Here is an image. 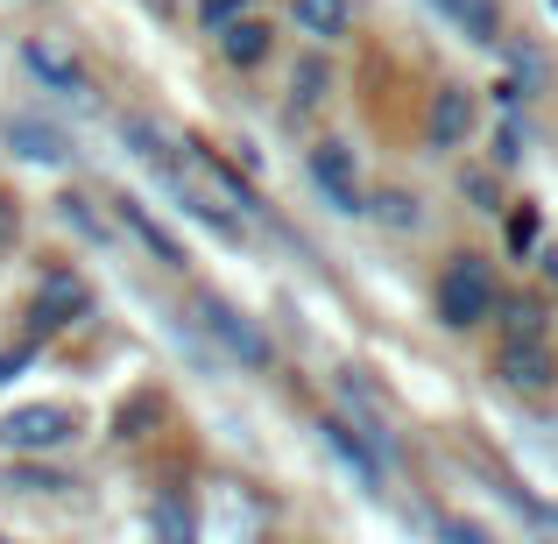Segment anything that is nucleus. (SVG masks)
Segmentation results:
<instances>
[{
  "mask_svg": "<svg viewBox=\"0 0 558 544\" xmlns=\"http://www.w3.org/2000/svg\"><path fill=\"white\" fill-rule=\"evenodd\" d=\"M495 304H502V269H495V255L460 247L432 283V318L446 333H481V326H495Z\"/></svg>",
  "mask_w": 558,
  "mask_h": 544,
  "instance_id": "f257e3e1",
  "label": "nucleus"
},
{
  "mask_svg": "<svg viewBox=\"0 0 558 544\" xmlns=\"http://www.w3.org/2000/svg\"><path fill=\"white\" fill-rule=\"evenodd\" d=\"M191 318H198V326L213 333V340L227 347V354L241 361V367H255V375H269V367H276V340L241 312V304L219 298V290H191Z\"/></svg>",
  "mask_w": 558,
  "mask_h": 544,
  "instance_id": "f03ea898",
  "label": "nucleus"
},
{
  "mask_svg": "<svg viewBox=\"0 0 558 544\" xmlns=\"http://www.w3.org/2000/svg\"><path fill=\"white\" fill-rule=\"evenodd\" d=\"M304 178H312V191L326 198V213L368 219V184H361V164H354V149H347L340 135H318L312 149H304Z\"/></svg>",
  "mask_w": 558,
  "mask_h": 544,
  "instance_id": "7ed1b4c3",
  "label": "nucleus"
},
{
  "mask_svg": "<svg viewBox=\"0 0 558 544\" xmlns=\"http://www.w3.org/2000/svg\"><path fill=\"white\" fill-rule=\"evenodd\" d=\"M78 438V410L71 403H22L0 418V452L8 460H43V452H64Z\"/></svg>",
  "mask_w": 558,
  "mask_h": 544,
  "instance_id": "20e7f679",
  "label": "nucleus"
},
{
  "mask_svg": "<svg viewBox=\"0 0 558 544\" xmlns=\"http://www.w3.org/2000/svg\"><path fill=\"white\" fill-rule=\"evenodd\" d=\"M474 135H481V93L460 78H438L432 99H424V142H432V156H460Z\"/></svg>",
  "mask_w": 558,
  "mask_h": 544,
  "instance_id": "39448f33",
  "label": "nucleus"
},
{
  "mask_svg": "<svg viewBox=\"0 0 558 544\" xmlns=\"http://www.w3.org/2000/svg\"><path fill=\"white\" fill-rule=\"evenodd\" d=\"M22 71L43 85V93L71 99V107H78V99H93V64H85L64 36H22Z\"/></svg>",
  "mask_w": 558,
  "mask_h": 544,
  "instance_id": "423d86ee",
  "label": "nucleus"
},
{
  "mask_svg": "<svg viewBox=\"0 0 558 544\" xmlns=\"http://www.w3.org/2000/svg\"><path fill=\"white\" fill-rule=\"evenodd\" d=\"M85 312H93V290H85V276H78V269H43L36 304H28V340H50V333L78 326Z\"/></svg>",
  "mask_w": 558,
  "mask_h": 544,
  "instance_id": "0eeeda50",
  "label": "nucleus"
},
{
  "mask_svg": "<svg viewBox=\"0 0 558 544\" xmlns=\"http://www.w3.org/2000/svg\"><path fill=\"white\" fill-rule=\"evenodd\" d=\"M213 50H219V64L227 71H241V78H255V71H269L276 64V50H283V36H276V22L262 8H247L241 22H227L213 36Z\"/></svg>",
  "mask_w": 558,
  "mask_h": 544,
  "instance_id": "6e6552de",
  "label": "nucleus"
},
{
  "mask_svg": "<svg viewBox=\"0 0 558 544\" xmlns=\"http://www.w3.org/2000/svg\"><path fill=\"white\" fill-rule=\"evenodd\" d=\"M495 382L517 396H551L558 389V347L551 340H495Z\"/></svg>",
  "mask_w": 558,
  "mask_h": 544,
  "instance_id": "1a4fd4ad",
  "label": "nucleus"
},
{
  "mask_svg": "<svg viewBox=\"0 0 558 544\" xmlns=\"http://www.w3.org/2000/svg\"><path fill=\"white\" fill-rule=\"evenodd\" d=\"M283 14L312 50H340V43H354V28H361V0H290Z\"/></svg>",
  "mask_w": 558,
  "mask_h": 544,
  "instance_id": "9d476101",
  "label": "nucleus"
},
{
  "mask_svg": "<svg viewBox=\"0 0 558 544\" xmlns=\"http://www.w3.org/2000/svg\"><path fill=\"white\" fill-rule=\"evenodd\" d=\"M0 142H8V156H22V164H43V170H57V164H71V135L57 121H43V113H8L0 121Z\"/></svg>",
  "mask_w": 558,
  "mask_h": 544,
  "instance_id": "9b49d317",
  "label": "nucleus"
},
{
  "mask_svg": "<svg viewBox=\"0 0 558 544\" xmlns=\"http://www.w3.org/2000/svg\"><path fill=\"white\" fill-rule=\"evenodd\" d=\"M113 213H121V227H128V233H135V241H142V247L156 255V269H170V276H184V269H191L184 241H178V233H170V227H163V219H156V213H149L142 198H128V191H113Z\"/></svg>",
  "mask_w": 558,
  "mask_h": 544,
  "instance_id": "f8f14e48",
  "label": "nucleus"
},
{
  "mask_svg": "<svg viewBox=\"0 0 558 544\" xmlns=\"http://www.w3.org/2000/svg\"><path fill=\"white\" fill-rule=\"evenodd\" d=\"M332 85H340V78H332V50H312V43H304V50L290 57V99H283L290 121L318 113V107L332 99Z\"/></svg>",
  "mask_w": 558,
  "mask_h": 544,
  "instance_id": "ddd939ff",
  "label": "nucleus"
},
{
  "mask_svg": "<svg viewBox=\"0 0 558 544\" xmlns=\"http://www.w3.org/2000/svg\"><path fill=\"white\" fill-rule=\"evenodd\" d=\"M163 191H170V198H178V205H184V213H191V219H198V227H213V233H219V241H247V219H241V213H233V205H227V198H219V191H213V184H198V178H191V170H184V178H178V184H163Z\"/></svg>",
  "mask_w": 558,
  "mask_h": 544,
  "instance_id": "4468645a",
  "label": "nucleus"
},
{
  "mask_svg": "<svg viewBox=\"0 0 558 544\" xmlns=\"http://www.w3.org/2000/svg\"><path fill=\"white\" fill-rule=\"evenodd\" d=\"M121 142H128V156H135L142 170H156L163 184H178V178H184V156L170 149V135L149 121V113H121Z\"/></svg>",
  "mask_w": 558,
  "mask_h": 544,
  "instance_id": "2eb2a0df",
  "label": "nucleus"
},
{
  "mask_svg": "<svg viewBox=\"0 0 558 544\" xmlns=\"http://www.w3.org/2000/svg\"><path fill=\"white\" fill-rule=\"evenodd\" d=\"M495 333H502V340H551V298L545 290H502Z\"/></svg>",
  "mask_w": 558,
  "mask_h": 544,
  "instance_id": "dca6fc26",
  "label": "nucleus"
},
{
  "mask_svg": "<svg viewBox=\"0 0 558 544\" xmlns=\"http://www.w3.org/2000/svg\"><path fill=\"white\" fill-rule=\"evenodd\" d=\"M191 149H198V184H213V191H219V198H227L241 219H247V213H262V191H255V178H247V170H233L227 156L205 149V142H191Z\"/></svg>",
  "mask_w": 558,
  "mask_h": 544,
  "instance_id": "f3484780",
  "label": "nucleus"
},
{
  "mask_svg": "<svg viewBox=\"0 0 558 544\" xmlns=\"http://www.w3.org/2000/svg\"><path fill=\"white\" fill-rule=\"evenodd\" d=\"M318 438H326V446H332V452H340V460H347V467H354V474H361V481H368V488H381V474H389V467H381V460H375V446H368V438H361V432H354V424H347V418H340V410H326V418H318Z\"/></svg>",
  "mask_w": 558,
  "mask_h": 544,
  "instance_id": "a211bd4d",
  "label": "nucleus"
},
{
  "mask_svg": "<svg viewBox=\"0 0 558 544\" xmlns=\"http://www.w3.org/2000/svg\"><path fill=\"white\" fill-rule=\"evenodd\" d=\"M460 198H466V213H481V219H502L509 213V191H502V170L495 164H460Z\"/></svg>",
  "mask_w": 558,
  "mask_h": 544,
  "instance_id": "6ab92c4d",
  "label": "nucleus"
},
{
  "mask_svg": "<svg viewBox=\"0 0 558 544\" xmlns=\"http://www.w3.org/2000/svg\"><path fill=\"white\" fill-rule=\"evenodd\" d=\"M368 219L389 227V233H417L424 227V198L410 184H381V191H368Z\"/></svg>",
  "mask_w": 558,
  "mask_h": 544,
  "instance_id": "aec40b11",
  "label": "nucleus"
},
{
  "mask_svg": "<svg viewBox=\"0 0 558 544\" xmlns=\"http://www.w3.org/2000/svg\"><path fill=\"white\" fill-rule=\"evenodd\" d=\"M149 537L156 544H198V517H191L184 495H156L149 503Z\"/></svg>",
  "mask_w": 558,
  "mask_h": 544,
  "instance_id": "412c9836",
  "label": "nucleus"
},
{
  "mask_svg": "<svg viewBox=\"0 0 558 544\" xmlns=\"http://www.w3.org/2000/svg\"><path fill=\"white\" fill-rule=\"evenodd\" d=\"M0 481H8L14 495H64L71 488V474H64V467H50V460H8V474H0Z\"/></svg>",
  "mask_w": 558,
  "mask_h": 544,
  "instance_id": "4be33fe9",
  "label": "nucleus"
},
{
  "mask_svg": "<svg viewBox=\"0 0 558 544\" xmlns=\"http://www.w3.org/2000/svg\"><path fill=\"white\" fill-rule=\"evenodd\" d=\"M502 241H509V255H537V213H531V205H509V213H502Z\"/></svg>",
  "mask_w": 558,
  "mask_h": 544,
  "instance_id": "5701e85b",
  "label": "nucleus"
},
{
  "mask_svg": "<svg viewBox=\"0 0 558 544\" xmlns=\"http://www.w3.org/2000/svg\"><path fill=\"white\" fill-rule=\"evenodd\" d=\"M247 8H255V0H198V36H219V28L241 22Z\"/></svg>",
  "mask_w": 558,
  "mask_h": 544,
  "instance_id": "b1692460",
  "label": "nucleus"
},
{
  "mask_svg": "<svg viewBox=\"0 0 558 544\" xmlns=\"http://www.w3.org/2000/svg\"><path fill=\"white\" fill-rule=\"evenodd\" d=\"M57 213H64L71 227L85 233V241H99V247H107V219H93V213H85V198H78V191H64V198H57Z\"/></svg>",
  "mask_w": 558,
  "mask_h": 544,
  "instance_id": "393cba45",
  "label": "nucleus"
},
{
  "mask_svg": "<svg viewBox=\"0 0 558 544\" xmlns=\"http://www.w3.org/2000/svg\"><path fill=\"white\" fill-rule=\"evenodd\" d=\"M438 544H495L474 517H438Z\"/></svg>",
  "mask_w": 558,
  "mask_h": 544,
  "instance_id": "a878e982",
  "label": "nucleus"
},
{
  "mask_svg": "<svg viewBox=\"0 0 558 544\" xmlns=\"http://www.w3.org/2000/svg\"><path fill=\"white\" fill-rule=\"evenodd\" d=\"M14 233H22V205H14V191H0V255L14 247Z\"/></svg>",
  "mask_w": 558,
  "mask_h": 544,
  "instance_id": "bb28decb",
  "label": "nucleus"
},
{
  "mask_svg": "<svg viewBox=\"0 0 558 544\" xmlns=\"http://www.w3.org/2000/svg\"><path fill=\"white\" fill-rule=\"evenodd\" d=\"M36 361V340H22V347H8V354H0V382H14L22 375V367Z\"/></svg>",
  "mask_w": 558,
  "mask_h": 544,
  "instance_id": "cd10ccee",
  "label": "nucleus"
},
{
  "mask_svg": "<svg viewBox=\"0 0 558 544\" xmlns=\"http://www.w3.org/2000/svg\"><path fill=\"white\" fill-rule=\"evenodd\" d=\"M531 262H537V283H545V290H558V247L545 241V247H537Z\"/></svg>",
  "mask_w": 558,
  "mask_h": 544,
  "instance_id": "c85d7f7f",
  "label": "nucleus"
},
{
  "mask_svg": "<svg viewBox=\"0 0 558 544\" xmlns=\"http://www.w3.org/2000/svg\"><path fill=\"white\" fill-rule=\"evenodd\" d=\"M0 544H22V537H8V531H0Z\"/></svg>",
  "mask_w": 558,
  "mask_h": 544,
  "instance_id": "c756f323",
  "label": "nucleus"
}]
</instances>
